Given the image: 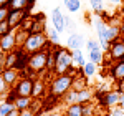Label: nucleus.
<instances>
[{
	"label": "nucleus",
	"mask_w": 124,
	"mask_h": 116,
	"mask_svg": "<svg viewBox=\"0 0 124 116\" xmlns=\"http://www.w3.org/2000/svg\"><path fill=\"white\" fill-rule=\"evenodd\" d=\"M123 61H124V57H123Z\"/></svg>",
	"instance_id": "obj_48"
},
{
	"label": "nucleus",
	"mask_w": 124,
	"mask_h": 116,
	"mask_svg": "<svg viewBox=\"0 0 124 116\" xmlns=\"http://www.w3.org/2000/svg\"><path fill=\"white\" fill-rule=\"evenodd\" d=\"M13 105H10V103H7V101H3V103H0V116H7L13 109Z\"/></svg>",
	"instance_id": "obj_33"
},
{
	"label": "nucleus",
	"mask_w": 124,
	"mask_h": 116,
	"mask_svg": "<svg viewBox=\"0 0 124 116\" xmlns=\"http://www.w3.org/2000/svg\"><path fill=\"white\" fill-rule=\"evenodd\" d=\"M20 113H22V111H18L17 108H13V109H12V111H10L7 116H20Z\"/></svg>",
	"instance_id": "obj_42"
},
{
	"label": "nucleus",
	"mask_w": 124,
	"mask_h": 116,
	"mask_svg": "<svg viewBox=\"0 0 124 116\" xmlns=\"http://www.w3.org/2000/svg\"><path fill=\"white\" fill-rule=\"evenodd\" d=\"M0 38H2V37H0Z\"/></svg>",
	"instance_id": "obj_49"
},
{
	"label": "nucleus",
	"mask_w": 124,
	"mask_h": 116,
	"mask_svg": "<svg viewBox=\"0 0 124 116\" xmlns=\"http://www.w3.org/2000/svg\"><path fill=\"white\" fill-rule=\"evenodd\" d=\"M45 28H46L45 15L43 13H37L33 17V25H31V30H30V35H33V33H45Z\"/></svg>",
	"instance_id": "obj_13"
},
{
	"label": "nucleus",
	"mask_w": 124,
	"mask_h": 116,
	"mask_svg": "<svg viewBox=\"0 0 124 116\" xmlns=\"http://www.w3.org/2000/svg\"><path fill=\"white\" fill-rule=\"evenodd\" d=\"M124 57V38L113 41L111 43V48H109V60L116 63V61H121Z\"/></svg>",
	"instance_id": "obj_8"
},
{
	"label": "nucleus",
	"mask_w": 124,
	"mask_h": 116,
	"mask_svg": "<svg viewBox=\"0 0 124 116\" xmlns=\"http://www.w3.org/2000/svg\"><path fill=\"white\" fill-rule=\"evenodd\" d=\"M28 2L30 0H12L8 3V8L10 10H27Z\"/></svg>",
	"instance_id": "obj_24"
},
{
	"label": "nucleus",
	"mask_w": 124,
	"mask_h": 116,
	"mask_svg": "<svg viewBox=\"0 0 124 116\" xmlns=\"http://www.w3.org/2000/svg\"><path fill=\"white\" fill-rule=\"evenodd\" d=\"M5 57H7V53H3V51L0 50V73L5 70Z\"/></svg>",
	"instance_id": "obj_40"
},
{
	"label": "nucleus",
	"mask_w": 124,
	"mask_h": 116,
	"mask_svg": "<svg viewBox=\"0 0 124 116\" xmlns=\"http://www.w3.org/2000/svg\"><path fill=\"white\" fill-rule=\"evenodd\" d=\"M86 88H88V83H86L85 75H76V76L73 78V85H71V90H73V91L79 93V91H83Z\"/></svg>",
	"instance_id": "obj_18"
},
{
	"label": "nucleus",
	"mask_w": 124,
	"mask_h": 116,
	"mask_svg": "<svg viewBox=\"0 0 124 116\" xmlns=\"http://www.w3.org/2000/svg\"><path fill=\"white\" fill-rule=\"evenodd\" d=\"M65 2V7L68 8L70 13H76L78 10L81 8V2L79 0H63Z\"/></svg>",
	"instance_id": "obj_26"
},
{
	"label": "nucleus",
	"mask_w": 124,
	"mask_h": 116,
	"mask_svg": "<svg viewBox=\"0 0 124 116\" xmlns=\"http://www.w3.org/2000/svg\"><path fill=\"white\" fill-rule=\"evenodd\" d=\"M111 5H114V7H117V5H121L123 3V0H108Z\"/></svg>",
	"instance_id": "obj_44"
},
{
	"label": "nucleus",
	"mask_w": 124,
	"mask_h": 116,
	"mask_svg": "<svg viewBox=\"0 0 124 116\" xmlns=\"http://www.w3.org/2000/svg\"><path fill=\"white\" fill-rule=\"evenodd\" d=\"M48 40L53 47H60V33H58L55 28L48 30Z\"/></svg>",
	"instance_id": "obj_29"
},
{
	"label": "nucleus",
	"mask_w": 124,
	"mask_h": 116,
	"mask_svg": "<svg viewBox=\"0 0 124 116\" xmlns=\"http://www.w3.org/2000/svg\"><path fill=\"white\" fill-rule=\"evenodd\" d=\"M33 80H35V78H20L18 81H17V85L13 86L15 93H17L18 96H31Z\"/></svg>",
	"instance_id": "obj_5"
},
{
	"label": "nucleus",
	"mask_w": 124,
	"mask_h": 116,
	"mask_svg": "<svg viewBox=\"0 0 124 116\" xmlns=\"http://www.w3.org/2000/svg\"><path fill=\"white\" fill-rule=\"evenodd\" d=\"M10 32H12V28H10L8 22L5 20V22H0V37H5V35H8Z\"/></svg>",
	"instance_id": "obj_35"
},
{
	"label": "nucleus",
	"mask_w": 124,
	"mask_h": 116,
	"mask_svg": "<svg viewBox=\"0 0 124 116\" xmlns=\"http://www.w3.org/2000/svg\"><path fill=\"white\" fill-rule=\"evenodd\" d=\"M117 91H119V93H124V80L117 81Z\"/></svg>",
	"instance_id": "obj_41"
},
{
	"label": "nucleus",
	"mask_w": 124,
	"mask_h": 116,
	"mask_svg": "<svg viewBox=\"0 0 124 116\" xmlns=\"http://www.w3.org/2000/svg\"><path fill=\"white\" fill-rule=\"evenodd\" d=\"M2 76H3V80L8 83L10 88H13L15 85H17V81L20 80V73L17 71V70H13V68H5V70L2 71Z\"/></svg>",
	"instance_id": "obj_14"
},
{
	"label": "nucleus",
	"mask_w": 124,
	"mask_h": 116,
	"mask_svg": "<svg viewBox=\"0 0 124 116\" xmlns=\"http://www.w3.org/2000/svg\"><path fill=\"white\" fill-rule=\"evenodd\" d=\"M91 98H93V93L86 88V90H83V91L78 93V103H79V105H86V103L91 101Z\"/></svg>",
	"instance_id": "obj_25"
},
{
	"label": "nucleus",
	"mask_w": 124,
	"mask_h": 116,
	"mask_svg": "<svg viewBox=\"0 0 124 116\" xmlns=\"http://www.w3.org/2000/svg\"><path fill=\"white\" fill-rule=\"evenodd\" d=\"M86 48H88V51H93V50H98L101 48V45H99V41L94 38H89L88 41H86Z\"/></svg>",
	"instance_id": "obj_34"
},
{
	"label": "nucleus",
	"mask_w": 124,
	"mask_h": 116,
	"mask_svg": "<svg viewBox=\"0 0 124 116\" xmlns=\"http://www.w3.org/2000/svg\"><path fill=\"white\" fill-rule=\"evenodd\" d=\"M50 47H53L48 40V35L45 33H33V35H28V38L25 41V45L22 48L25 50L28 55H33L37 51H41V50H48Z\"/></svg>",
	"instance_id": "obj_3"
},
{
	"label": "nucleus",
	"mask_w": 124,
	"mask_h": 116,
	"mask_svg": "<svg viewBox=\"0 0 124 116\" xmlns=\"http://www.w3.org/2000/svg\"><path fill=\"white\" fill-rule=\"evenodd\" d=\"M15 63H17V50L7 53V57H5V68H13Z\"/></svg>",
	"instance_id": "obj_28"
},
{
	"label": "nucleus",
	"mask_w": 124,
	"mask_h": 116,
	"mask_svg": "<svg viewBox=\"0 0 124 116\" xmlns=\"http://www.w3.org/2000/svg\"><path fill=\"white\" fill-rule=\"evenodd\" d=\"M28 61H30V55L25 51L23 48H17V63H15V66L13 70H17V71H23L25 68L28 66Z\"/></svg>",
	"instance_id": "obj_11"
},
{
	"label": "nucleus",
	"mask_w": 124,
	"mask_h": 116,
	"mask_svg": "<svg viewBox=\"0 0 124 116\" xmlns=\"http://www.w3.org/2000/svg\"><path fill=\"white\" fill-rule=\"evenodd\" d=\"M65 28L70 32V35H71V33H76V32H75V30H76V23H75L73 18H70L68 15H65Z\"/></svg>",
	"instance_id": "obj_30"
},
{
	"label": "nucleus",
	"mask_w": 124,
	"mask_h": 116,
	"mask_svg": "<svg viewBox=\"0 0 124 116\" xmlns=\"http://www.w3.org/2000/svg\"><path fill=\"white\" fill-rule=\"evenodd\" d=\"M46 63H48V50H41V51H37L33 55H30V61H28V66L37 73H43L46 70Z\"/></svg>",
	"instance_id": "obj_4"
},
{
	"label": "nucleus",
	"mask_w": 124,
	"mask_h": 116,
	"mask_svg": "<svg viewBox=\"0 0 124 116\" xmlns=\"http://www.w3.org/2000/svg\"><path fill=\"white\" fill-rule=\"evenodd\" d=\"M83 43H85V38H83V35H79V33H71L66 40V48L70 51H75V50H81L83 47Z\"/></svg>",
	"instance_id": "obj_12"
},
{
	"label": "nucleus",
	"mask_w": 124,
	"mask_h": 116,
	"mask_svg": "<svg viewBox=\"0 0 124 116\" xmlns=\"http://www.w3.org/2000/svg\"><path fill=\"white\" fill-rule=\"evenodd\" d=\"M89 61H93L96 65H101V63L104 61V53H103V50L98 48V50L89 51Z\"/></svg>",
	"instance_id": "obj_21"
},
{
	"label": "nucleus",
	"mask_w": 124,
	"mask_h": 116,
	"mask_svg": "<svg viewBox=\"0 0 124 116\" xmlns=\"http://www.w3.org/2000/svg\"><path fill=\"white\" fill-rule=\"evenodd\" d=\"M121 33L124 35V15H123V22H121Z\"/></svg>",
	"instance_id": "obj_47"
},
{
	"label": "nucleus",
	"mask_w": 124,
	"mask_h": 116,
	"mask_svg": "<svg viewBox=\"0 0 124 116\" xmlns=\"http://www.w3.org/2000/svg\"><path fill=\"white\" fill-rule=\"evenodd\" d=\"M111 76L114 78L116 81H121L124 80V61H116L111 65Z\"/></svg>",
	"instance_id": "obj_15"
},
{
	"label": "nucleus",
	"mask_w": 124,
	"mask_h": 116,
	"mask_svg": "<svg viewBox=\"0 0 124 116\" xmlns=\"http://www.w3.org/2000/svg\"><path fill=\"white\" fill-rule=\"evenodd\" d=\"M51 23H53V28L56 30L58 33H63L65 32V15L61 13L60 7H55L51 10Z\"/></svg>",
	"instance_id": "obj_10"
},
{
	"label": "nucleus",
	"mask_w": 124,
	"mask_h": 116,
	"mask_svg": "<svg viewBox=\"0 0 124 116\" xmlns=\"http://www.w3.org/2000/svg\"><path fill=\"white\" fill-rule=\"evenodd\" d=\"M109 116H124V109L123 108H113Z\"/></svg>",
	"instance_id": "obj_39"
},
{
	"label": "nucleus",
	"mask_w": 124,
	"mask_h": 116,
	"mask_svg": "<svg viewBox=\"0 0 124 116\" xmlns=\"http://www.w3.org/2000/svg\"><path fill=\"white\" fill-rule=\"evenodd\" d=\"M55 57H56V66H55V75H68L71 68H75V61H73V55L71 51L65 47H53Z\"/></svg>",
	"instance_id": "obj_1"
},
{
	"label": "nucleus",
	"mask_w": 124,
	"mask_h": 116,
	"mask_svg": "<svg viewBox=\"0 0 124 116\" xmlns=\"http://www.w3.org/2000/svg\"><path fill=\"white\" fill-rule=\"evenodd\" d=\"M66 116H83V105L75 103L66 106Z\"/></svg>",
	"instance_id": "obj_22"
},
{
	"label": "nucleus",
	"mask_w": 124,
	"mask_h": 116,
	"mask_svg": "<svg viewBox=\"0 0 124 116\" xmlns=\"http://www.w3.org/2000/svg\"><path fill=\"white\" fill-rule=\"evenodd\" d=\"M98 98L101 99V105L106 108H114L119 105V99H121V93L116 90V91H106V93H98Z\"/></svg>",
	"instance_id": "obj_6"
},
{
	"label": "nucleus",
	"mask_w": 124,
	"mask_h": 116,
	"mask_svg": "<svg viewBox=\"0 0 124 116\" xmlns=\"http://www.w3.org/2000/svg\"><path fill=\"white\" fill-rule=\"evenodd\" d=\"M28 13H30V12H27V10H10L8 18H7L10 28H12V30H17L20 25H22V22L28 17Z\"/></svg>",
	"instance_id": "obj_7"
},
{
	"label": "nucleus",
	"mask_w": 124,
	"mask_h": 116,
	"mask_svg": "<svg viewBox=\"0 0 124 116\" xmlns=\"http://www.w3.org/2000/svg\"><path fill=\"white\" fill-rule=\"evenodd\" d=\"M8 13H10L8 7H0V22H5L8 18Z\"/></svg>",
	"instance_id": "obj_38"
},
{
	"label": "nucleus",
	"mask_w": 124,
	"mask_h": 116,
	"mask_svg": "<svg viewBox=\"0 0 124 116\" xmlns=\"http://www.w3.org/2000/svg\"><path fill=\"white\" fill-rule=\"evenodd\" d=\"M17 98H18V95H17V93H15V90L12 88V90L8 91V95L5 96V99H3V101H7V103H10V105H13V103L17 101Z\"/></svg>",
	"instance_id": "obj_37"
},
{
	"label": "nucleus",
	"mask_w": 124,
	"mask_h": 116,
	"mask_svg": "<svg viewBox=\"0 0 124 116\" xmlns=\"http://www.w3.org/2000/svg\"><path fill=\"white\" fill-rule=\"evenodd\" d=\"M17 48V40H15V30H12L8 35L0 38V50L3 53H10Z\"/></svg>",
	"instance_id": "obj_9"
},
{
	"label": "nucleus",
	"mask_w": 124,
	"mask_h": 116,
	"mask_svg": "<svg viewBox=\"0 0 124 116\" xmlns=\"http://www.w3.org/2000/svg\"><path fill=\"white\" fill-rule=\"evenodd\" d=\"M28 32H25V30L22 28H17L15 30V40H17V48H22L23 45H25V41L28 38Z\"/></svg>",
	"instance_id": "obj_19"
},
{
	"label": "nucleus",
	"mask_w": 124,
	"mask_h": 116,
	"mask_svg": "<svg viewBox=\"0 0 124 116\" xmlns=\"http://www.w3.org/2000/svg\"><path fill=\"white\" fill-rule=\"evenodd\" d=\"M35 2H37V0H30V2H28V7H27V12H31V10H33V7H35Z\"/></svg>",
	"instance_id": "obj_43"
},
{
	"label": "nucleus",
	"mask_w": 124,
	"mask_h": 116,
	"mask_svg": "<svg viewBox=\"0 0 124 116\" xmlns=\"http://www.w3.org/2000/svg\"><path fill=\"white\" fill-rule=\"evenodd\" d=\"M71 55H73L75 66H78V70H81V68L88 63V61L85 60V57H83V51H81V50H75V51H71Z\"/></svg>",
	"instance_id": "obj_20"
},
{
	"label": "nucleus",
	"mask_w": 124,
	"mask_h": 116,
	"mask_svg": "<svg viewBox=\"0 0 124 116\" xmlns=\"http://www.w3.org/2000/svg\"><path fill=\"white\" fill-rule=\"evenodd\" d=\"M96 63H93V61H88L85 66L81 68V75H85L86 78H89V76H93V75H96Z\"/></svg>",
	"instance_id": "obj_23"
},
{
	"label": "nucleus",
	"mask_w": 124,
	"mask_h": 116,
	"mask_svg": "<svg viewBox=\"0 0 124 116\" xmlns=\"http://www.w3.org/2000/svg\"><path fill=\"white\" fill-rule=\"evenodd\" d=\"M94 109L96 108L93 105H89V103L83 105V116H94Z\"/></svg>",
	"instance_id": "obj_36"
},
{
	"label": "nucleus",
	"mask_w": 124,
	"mask_h": 116,
	"mask_svg": "<svg viewBox=\"0 0 124 116\" xmlns=\"http://www.w3.org/2000/svg\"><path fill=\"white\" fill-rule=\"evenodd\" d=\"M119 108L124 109V93H121V99H119Z\"/></svg>",
	"instance_id": "obj_46"
},
{
	"label": "nucleus",
	"mask_w": 124,
	"mask_h": 116,
	"mask_svg": "<svg viewBox=\"0 0 124 116\" xmlns=\"http://www.w3.org/2000/svg\"><path fill=\"white\" fill-rule=\"evenodd\" d=\"M63 101L66 103V106H70V105H75V103H78V93L76 91H73V90H70L66 95L63 96Z\"/></svg>",
	"instance_id": "obj_27"
},
{
	"label": "nucleus",
	"mask_w": 124,
	"mask_h": 116,
	"mask_svg": "<svg viewBox=\"0 0 124 116\" xmlns=\"http://www.w3.org/2000/svg\"><path fill=\"white\" fill-rule=\"evenodd\" d=\"M73 78L75 76H71L70 73L68 75H56V76L51 80V83H50V96L55 98V99L63 98L71 90Z\"/></svg>",
	"instance_id": "obj_2"
},
{
	"label": "nucleus",
	"mask_w": 124,
	"mask_h": 116,
	"mask_svg": "<svg viewBox=\"0 0 124 116\" xmlns=\"http://www.w3.org/2000/svg\"><path fill=\"white\" fill-rule=\"evenodd\" d=\"M31 101H33L31 96H18L17 101L13 103V106L17 108L18 111H27V109H30V106H31Z\"/></svg>",
	"instance_id": "obj_17"
},
{
	"label": "nucleus",
	"mask_w": 124,
	"mask_h": 116,
	"mask_svg": "<svg viewBox=\"0 0 124 116\" xmlns=\"http://www.w3.org/2000/svg\"><path fill=\"white\" fill-rule=\"evenodd\" d=\"M43 93H45V81H43V80H40V78H35V80H33V91H31V98H35V99H41Z\"/></svg>",
	"instance_id": "obj_16"
},
{
	"label": "nucleus",
	"mask_w": 124,
	"mask_h": 116,
	"mask_svg": "<svg viewBox=\"0 0 124 116\" xmlns=\"http://www.w3.org/2000/svg\"><path fill=\"white\" fill-rule=\"evenodd\" d=\"M89 5L94 10L96 15H101V12H103V0H89Z\"/></svg>",
	"instance_id": "obj_32"
},
{
	"label": "nucleus",
	"mask_w": 124,
	"mask_h": 116,
	"mask_svg": "<svg viewBox=\"0 0 124 116\" xmlns=\"http://www.w3.org/2000/svg\"><path fill=\"white\" fill-rule=\"evenodd\" d=\"M10 90H12V88L8 86V83H7V81L3 80V76H2V73H0V96H7Z\"/></svg>",
	"instance_id": "obj_31"
},
{
	"label": "nucleus",
	"mask_w": 124,
	"mask_h": 116,
	"mask_svg": "<svg viewBox=\"0 0 124 116\" xmlns=\"http://www.w3.org/2000/svg\"><path fill=\"white\" fill-rule=\"evenodd\" d=\"M20 116H35V115H33L30 109H27V111H22V113H20Z\"/></svg>",
	"instance_id": "obj_45"
}]
</instances>
